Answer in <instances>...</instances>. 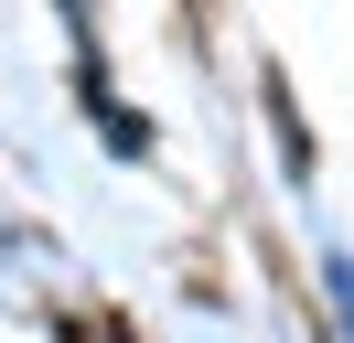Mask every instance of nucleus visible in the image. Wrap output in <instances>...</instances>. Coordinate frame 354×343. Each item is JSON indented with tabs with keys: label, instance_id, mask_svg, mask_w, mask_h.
<instances>
[{
	"label": "nucleus",
	"instance_id": "f257e3e1",
	"mask_svg": "<svg viewBox=\"0 0 354 343\" xmlns=\"http://www.w3.org/2000/svg\"><path fill=\"white\" fill-rule=\"evenodd\" d=\"M333 290H344V311H354V257H333Z\"/></svg>",
	"mask_w": 354,
	"mask_h": 343
}]
</instances>
